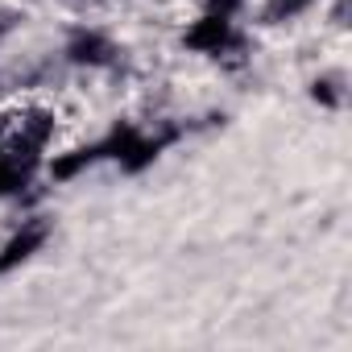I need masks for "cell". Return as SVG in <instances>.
<instances>
[{
    "instance_id": "8",
    "label": "cell",
    "mask_w": 352,
    "mask_h": 352,
    "mask_svg": "<svg viewBox=\"0 0 352 352\" xmlns=\"http://www.w3.org/2000/svg\"><path fill=\"white\" fill-rule=\"evenodd\" d=\"M315 100H323V104H336V91H331V83L323 79V83H315Z\"/></svg>"
},
{
    "instance_id": "2",
    "label": "cell",
    "mask_w": 352,
    "mask_h": 352,
    "mask_svg": "<svg viewBox=\"0 0 352 352\" xmlns=\"http://www.w3.org/2000/svg\"><path fill=\"white\" fill-rule=\"evenodd\" d=\"M46 236H50V224L42 220V216H34V220H25L9 241H5V249H0V274H9V270H17V265H25L42 245H46Z\"/></svg>"
},
{
    "instance_id": "3",
    "label": "cell",
    "mask_w": 352,
    "mask_h": 352,
    "mask_svg": "<svg viewBox=\"0 0 352 352\" xmlns=\"http://www.w3.org/2000/svg\"><path fill=\"white\" fill-rule=\"evenodd\" d=\"M116 42L104 38L100 30H75V38L67 42V63L75 67H112L116 63Z\"/></svg>"
},
{
    "instance_id": "7",
    "label": "cell",
    "mask_w": 352,
    "mask_h": 352,
    "mask_svg": "<svg viewBox=\"0 0 352 352\" xmlns=\"http://www.w3.org/2000/svg\"><path fill=\"white\" fill-rule=\"evenodd\" d=\"M241 5H245V0H208V13H224V17H232Z\"/></svg>"
},
{
    "instance_id": "1",
    "label": "cell",
    "mask_w": 352,
    "mask_h": 352,
    "mask_svg": "<svg viewBox=\"0 0 352 352\" xmlns=\"http://www.w3.org/2000/svg\"><path fill=\"white\" fill-rule=\"evenodd\" d=\"M236 42H241V34H236L232 17H224V13H204V17L183 34V46L195 50V54H228Z\"/></svg>"
},
{
    "instance_id": "4",
    "label": "cell",
    "mask_w": 352,
    "mask_h": 352,
    "mask_svg": "<svg viewBox=\"0 0 352 352\" xmlns=\"http://www.w3.org/2000/svg\"><path fill=\"white\" fill-rule=\"evenodd\" d=\"M34 166H38L34 153H21V149H5V153H0V195H17L21 187H30Z\"/></svg>"
},
{
    "instance_id": "6",
    "label": "cell",
    "mask_w": 352,
    "mask_h": 352,
    "mask_svg": "<svg viewBox=\"0 0 352 352\" xmlns=\"http://www.w3.org/2000/svg\"><path fill=\"white\" fill-rule=\"evenodd\" d=\"M311 5V0H274L270 5V17H294V13H302Z\"/></svg>"
},
{
    "instance_id": "5",
    "label": "cell",
    "mask_w": 352,
    "mask_h": 352,
    "mask_svg": "<svg viewBox=\"0 0 352 352\" xmlns=\"http://www.w3.org/2000/svg\"><path fill=\"white\" fill-rule=\"evenodd\" d=\"M100 157H104V153H100V141H96V145H79V149H71V153H58V157L50 162V179L67 183V179H75L79 170L96 166Z\"/></svg>"
}]
</instances>
